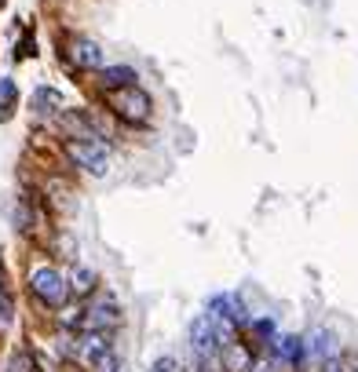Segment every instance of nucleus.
Segmentation results:
<instances>
[{"mask_svg": "<svg viewBox=\"0 0 358 372\" xmlns=\"http://www.w3.org/2000/svg\"><path fill=\"white\" fill-rule=\"evenodd\" d=\"M66 157L77 168L92 172V175H107V168H110V150H107V143H99V139H70L66 143Z\"/></svg>", "mask_w": 358, "mask_h": 372, "instance_id": "1", "label": "nucleus"}, {"mask_svg": "<svg viewBox=\"0 0 358 372\" xmlns=\"http://www.w3.org/2000/svg\"><path fill=\"white\" fill-rule=\"evenodd\" d=\"M110 106H114V114L121 121H129V124H146L150 121V95L139 92L136 84L117 88V92L110 95Z\"/></svg>", "mask_w": 358, "mask_h": 372, "instance_id": "2", "label": "nucleus"}, {"mask_svg": "<svg viewBox=\"0 0 358 372\" xmlns=\"http://www.w3.org/2000/svg\"><path fill=\"white\" fill-rule=\"evenodd\" d=\"M30 289H33L37 299H44L48 306H55V311L70 299L66 281H62V274H59L55 267H37V270L30 274Z\"/></svg>", "mask_w": 358, "mask_h": 372, "instance_id": "3", "label": "nucleus"}, {"mask_svg": "<svg viewBox=\"0 0 358 372\" xmlns=\"http://www.w3.org/2000/svg\"><path fill=\"white\" fill-rule=\"evenodd\" d=\"M191 343H194V354H198L201 361H213L220 350H223V336H220V325H216L213 314L194 318V325H191Z\"/></svg>", "mask_w": 358, "mask_h": 372, "instance_id": "4", "label": "nucleus"}, {"mask_svg": "<svg viewBox=\"0 0 358 372\" xmlns=\"http://www.w3.org/2000/svg\"><path fill=\"white\" fill-rule=\"evenodd\" d=\"M117 325H121V314H117V306H114L110 299L88 306V311H84V318H80V328H84V332H110V328H117Z\"/></svg>", "mask_w": 358, "mask_h": 372, "instance_id": "5", "label": "nucleus"}, {"mask_svg": "<svg viewBox=\"0 0 358 372\" xmlns=\"http://www.w3.org/2000/svg\"><path fill=\"white\" fill-rule=\"evenodd\" d=\"M208 314L216 321H230V325H241L245 321V303L234 296V292H220L208 299Z\"/></svg>", "mask_w": 358, "mask_h": 372, "instance_id": "6", "label": "nucleus"}, {"mask_svg": "<svg viewBox=\"0 0 358 372\" xmlns=\"http://www.w3.org/2000/svg\"><path fill=\"white\" fill-rule=\"evenodd\" d=\"M110 350V343H107V332H84L80 340H77V347H73V354H77V361L80 365H95L102 354Z\"/></svg>", "mask_w": 358, "mask_h": 372, "instance_id": "7", "label": "nucleus"}, {"mask_svg": "<svg viewBox=\"0 0 358 372\" xmlns=\"http://www.w3.org/2000/svg\"><path fill=\"white\" fill-rule=\"evenodd\" d=\"M70 62L80 66V70H92V66H99V62H102L99 44L88 40V37H73V40H70Z\"/></svg>", "mask_w": 358, "mask_h": 372, "instance_id": "8", "label": "nucleus"}, {"mask_svg": "<svg viewBox=\"0 0 358 372\" xmlns=\"http://www.w3.org/2000/svg\"><path fill=\"white\" fill-rule=\"evenodd\" d=\"M220 365H223V372H249L252 368V358H249V350L241 347V343H223V350H220Z\"/></svg>", "mask_w": 358, "mask_h": 372, "instance_id": "9", "label": "nucleus"}, {"mask_svg": "<svg viewBox=\"0 0 358 372\" xmlns=\"http://www.w3.org/2000/svg\"><path fill=\"white\" fill-rule=\"evenodd\" d=\"M62 109V92H55V88H37L33 92V114L37 117H52Z\"/></svg>", "mask_w": 358, "mask_h": 372, "instance_id": "10", "label": "nucleus"}, {"mask_svg": "<svg viewBox=\"0 0 358 372\" xmlns=\"http://www.w3.org/2000/svg\"><path fill=\"white\" fill-rule=\"evenodd\" d=\"M304 343H307V354H311L314 361H322V358H333V354H336L333 332H326V328H314V332H311Z\"/></svg>", "mask_w": 358, "mask_h": 372, "instance_id": "11", "label": "nucleus"}, {"mask_svg": "<svg viewBox=\"0 0 358 372\" xmlns=\"http://www.w3.org/2000/svg\"><path fill=\"white\" fill-rule=\"evenodd\" d=\"M275 347H278V358H282V361H289V365H297V361L307 354V343H304L300 336H282Z\"/></svg>", "mask_w": 358, "mask_h": 372, "instance_id": "12", "label": "nucleus"}, {"mask_svg": "<svg viewBox=\"0 0 358 372\" xmlns=\"http://www.w3.org/2000/svg\"><path fill=\"white\" fill-rule=\"evenodd\" d=\"M132 80H136L132 66H107V70H102V84L107 88H129Z\"/></svg>", "mask_w": 358, "mask_h": 372, "instance_id": "13", "label": "nucleus"}, {"mask_svg": "<svg viewBox=\"0 0 358 372\" xmlns=\"http://www.w3.org/2000/svg\"><path fill=\"white\" fill-rule=\"evenodd\" d=\"M15 99H18V88H15V80H11V77H4V80H0V121H4V117L11 114Z\"/></svg>", "mask_w": 358, "mask_h": 372, "instance_id": "14", "label": "nucleus"}, {"mask_svg": "<svg viewBox=\"0 0 358 372\" xmlns=\"http://www.w3.org/2000/svg\"><path fill=\"white\" fill-rule=\"evenodd\" d=\"M73 289H77L80 296L92 292V289H95V274H92L88 267H77V270H73Z\"/></svg>", "mask_w": 358, "mask_h": 372, "instance_id": "15", "label": "nucleus"}, {"mask_svg": "<svg viewBox=\"0 0 358 372\" xmlns=\"http://www.w3.org/2000/svg\"><path fill=\"white\" fill-rule=\"evenodd\" d=\"M11 314H15V303H11V296L4 289H0V328L11 325Z\"/></svg>", "mask_w": 358, "mask_h": 372, "instance_id": "16", "label": "nucleus"}, {"mask_svg": "<svg viewBox=\"0 0 358 372\" xmlns=\"http://www.w3.org/2000/svg\"><path fill=\"white\" fill-rule=\"evenodd\" d=\"M121 365H117V354H114V350H107V354H102L95 365H92V372H117Z\"/></svg>", "mask_w": 358, "mask_h": 372, "instance_id": "17", "label": "nucleus"}, {"mask_svg": "<svg viewBox=\"0 0 358 372\" xmlns=\"http://www.w3.org/2000/svg\"><path fill=\"white\" fill-rule=\"evenodd\" d=\"M11 372H37V361H33L30 354H15V361H11Z\"/></svg>", "mask_w": 358, "mask_h": 372, "instance_id": "18", "label": "nucleus"}, {"mask_svg": "<svg viewBox=\"0 0 358 372\" xmlns=\"http://www.w3.org/2000/svg\"><path fill=\"white\" fill-rule=\"evenodd\" d=\"M154 372H176V361L172 358H157L154 361Z\"/></svg>", "mask_w": 358, "mask_h": 372, "instance_id": "19", "label": "nucleus"}, {"mask_svg": "<svg viewBox=\"0 0 358 372\" xmlns=\"http://www.w3.org/2000/svg\"><path fill=\"white\" fill-rule=\"evenodd\" d=\"M256 332H260V336H275V321H267V318L256 321Z\"/></svg>", "mask_w": 358, "mask_h": 372, "instance_id": "20", "label": "nucleus"}, {"mask_svg": "<svg viewBox=\"0 0 358 372\" xmlns=\"http://www.w3.org/2000/svg\"><path fill=\"white\" fill-rule=\"evenodd\" d=\"M249 372H275V368H270L267 361H252V368H249Z\"/></svg>", "mask_w": 358, "mask_h": 372, "instance_id": "21", "label": "nucleus"}, {"mask_svg": "<svg viewBox=\"0 0 358 372\" xmlns=\"http://www.w3.org/2000/svg\"><path fill=\"white\" fill-rule=\"evenodd\" d=\"M326 372H344V368H340V365H336V361H329V365H326Z\"/></svg>", "mask_w": 358, "mask_h": 372, "instance_id": "22", "label": "nucleus"}, {"mask_svg": "<svg viewBox=\"0 0 358 372\" xmlns=\"http://www.w3.org/2000/svg\"><path fill=\"white\" fill-rule=\"evenodd\" d=\"M0 4H4V0H0Z\"/></svg>", "mask_w": 358, "mask_h": 372, "instance_id": "23", "label": "nucleus"}]
</instances>
